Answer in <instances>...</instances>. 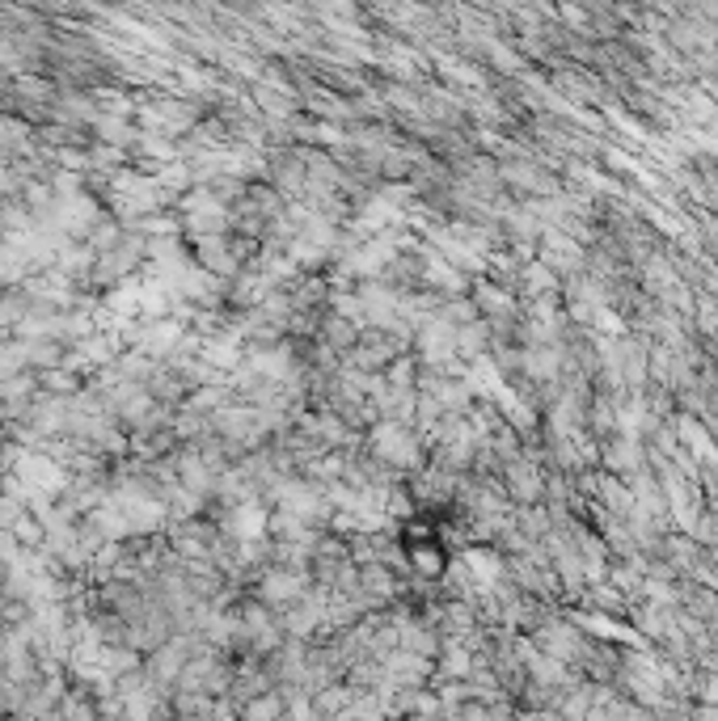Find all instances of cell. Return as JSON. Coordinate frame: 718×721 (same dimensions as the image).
Here are the masks:
<instances>
[{"instance_id":"1","label":"cell","mask_w":718,"mask_h":721,"mask_svg":"<svg viewBox=\"0 0 718 721\" xmlns=\"http://www.w3.org/2000/svg\"><path fill=\"white\" fill-rule=\"evenodd\" d=\"M98 135L106 144H123V140H131V127L123 119H98Z\"/></svg>"}]
</instances>
